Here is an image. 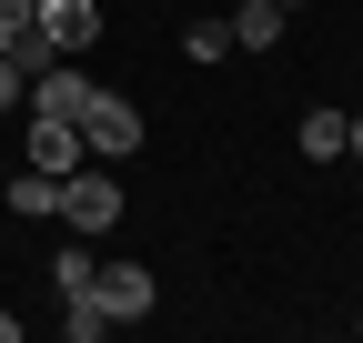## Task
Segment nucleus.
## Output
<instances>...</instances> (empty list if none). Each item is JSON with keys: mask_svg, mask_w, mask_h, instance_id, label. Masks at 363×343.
Returning a JSON list of instances; mask_svg holds the SVG:
<instances>
[{"mask_svg": "<svg viewBox=\"0 0 363 343\" xmlns=\"http://www.w3.org/2000/svg\"><path fill=\"white\" fill-rule=\"evenodd\" d=\"M283 40V0H242L233 11V51H272Z\"/></svg>", "mask_w": 363, "mask_h": 343, "instance_id": "7", "label": "nucleus"}, {"mask_svg": "<svg viewBox=\"0 0 363 343\" xmlns=\"http://www.w3.org/2000/svg\"><path fill=\"white\" fill-rule=\"evenodd\" d=\"M61 232H111L121 223V182H111V162H81L61 172V212H51Z\"/></svg>", "mask_w": 363, "mask_h": 343, "instance_id": "1", "label": "nucleus"}, {"mask_svg": "<svg viewBox=\"0 0 363 343\" xmlns=\"http://www.w3.org/2000/svg\"><path fill=\"white\" fill-rule=\"evenodd\" d=\"M30 11H40V0H0V40H21V30H30Z\"/></svg>", "mask_w": 363, "mask_h": 343, "instance_id": "13", "label": "nucleus"}, {"mask_svg": "<svg viewBox=\"0 0 363 343\" xmlns=\"http://www.w3.org/2000/svg\"><path fill=\"white\" fill-rule=\"evenodd\" d=\"M283 11H303V0H283Z\"/></svg>", "mask_w": 363, "mask_h": 343, "instance_id": "17", "label": "nucleus"}, {"mask_svg": "<svg viewBox=\"0 0 363 343\" xmlns=\"http://www.w3.org/2000/svg\"><path fill=\"white\" fill-rule=\"evenodd\" d=\"M182 51H192V61H222V51H233V21H192V30H182Z\"/></svg>", "mask_w": 363, "mask_h": 343, "instance_id": "12", "label": "nucleus"}, {"mask_svg": "<svg viewBox=\"0 0 363 343\" xmlns=\"http://www.w3.org/2000/svg\"><path fill=\"white\" fill-rule=\"evenodd\" d=\"M40 40H51V51H91V40H101V0H40Z\"/></svg>", "mask_w": 363, "mask_h": 343, "instance_id": "4", "label": "nucleus"}, {"mask_svg": "<svg viewBox=\"0 0 363 343\" xmlns=\"http://www.w3.org/2000/svg\"><path fill=\"white\" fill-rule=\"evenodd\" d=\"M21 101H30L40 121H81V101H91V81H81V71H71V51H61L51 71H30V81H21Z\"/></svg>", "mask_w": 363, "mask_h": 343, "instance_id": "3", "label": "nucleus"}, {"mask_svg": "<svg viewBox=\"0 0 363 343\" xmlns=\"http://www.w3.org/2000/svg\"><path fill=\"white\" fill-rule=\"evenodd\" d=\"M343 152H353V162H363V111H353V132H343Z\"/></svg>", "mask_w": 363, "mask_h": 343, "instance_id": "15", "label": "nucleus"}, {"mask_svg": "<svg viewBox=\"0 0 363 343\" xmlns=\"http://www.w3.org/2000/svg\"><path fill=\"white\" fill-rule=\"evenodd\" d=\"M61 333H71V343H101V333H111L101 293H61Z\"/></svg>", "mask_w": 363, "mask_h": 343, "instance_id": "10", "label": "nucleus"}, {"mask_svg": "<svg viewBox=\"0 0 363 343\" xmlns=\"http://www.w3.org/2000/svg\"><path fill=\"white\" fill-rule=\"evenodd\" d=\"M353 333H363V313H353Z\"/></svg>", "mask_w": 363, "mask_h": 343, "instance_id": "18", "label": "nucleus"}, {"mask_svg": "<svg viewBox=\"0 0 363 343\" xmlns=\"http://www.w3.org/2000/svg\"><path fill=\"white\" fill-rule=\"evenodd\" d=\"M91 293H101L111 323H142V313H152V273H142V263H101V283H91Z\"/></svg>", "mask_w": 363, "mask_h": 343, "instance_id": "6", "label": "nucleus"}, {"mask_svg": "<svg viewBox=\"0 0 363 343\" xmlns=\"http://www.w3.org/2000/svg\"><path fill=\"white\" fill-rule=\"evenodd\" d=\"M0 343H21V313H0Z\"/></svg>", "mask_w": 363, "mask_h": 343, "instance_id": "16", "label": "nucleus"}, {"mask_svg": "<svg viewBox=\"0 0 363 343\" xmlns=\"http://www.w3.org/2000/svg\"><path fill=\"white\" fill-rule=\"evenodd\" d=\"M11 212H21V223H51V212H61V182H51V172H21V182H11Z\"/></svg>", "mask_w": 363, "mask_h": 343, "instance_id": "9", "label": "nucleus"}, {"mask_svg": "<svg viewBox=\"0 0 363 343\" xmlns=\"http://www.w3.org/2000/svg\"><path fill=\"white\" fill-rule=\"evenodd\" d=\"M91 283H101V263H91L81 242H61V252H51V293H91Z\"/></svg>", "mask_w": 363, "mask_h": 343, "instance_id": "11", "label": "nucleus"}, {"mask_svg": "<svg viewBox=\"0 0 363 343\" xmlns=\"http://www.w3.org/2000/svg\"><path fill=\"white\" fill-rule=\"evenodd\" d=\"M81 162H91L81 121H40V111H30V172H51V182H61V172H81Z\"/></svg>", "mask_w": 363, "mask_h": 343, "instance_id": "5", "label": "nucleus"}, {"mask_svg": "<svg viewBox=\"0 0 363 343\" xmlns=\"http://www.w3.org/2000/svg\"><path fill=\"white\" fill-rule=\"evenodd\" d=\"M343 132L353 111H303V162H343Z\"/></svg>", "mask_w": 363, "mask_h": 343, "instance_id": "8", "label": "nucleus"}, {"mask_svg": "<svg viewBox=\"0 0 363 343\" xmlns=\"http://www.w3.org/2000/svg\"><path fill=\"white\" fill-rule=\"evenodd\" d=\"M81 142H91V162H131L142 152V111H131L121 91H91L81 101Z\"/></svg>", "mask_w": 363, "mask_h": 343, "instance_id": "2", "label": "nucleus"}, {"mask_svg": "<svg viewBox=\"0 0 363 343\" xmlns=\"http://www.w3.org/2000/svg\"><path fill=\"white\" fill-rule=\"evenodd\" d=\"M21 101V71H11V51H0V111H11Z\"/></svg>", "mask_w": 363, "mask_h": 343, "instance_id": "14", "label": "nucleus"}]
</instances>
